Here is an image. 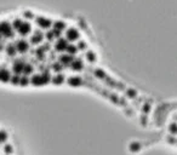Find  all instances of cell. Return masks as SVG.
Returning a JSON list of instances; mask_svg holds the SVG:
<instances>
[{"instance_id": "1", "label": "cell", "mask_w": 177, "mask_h": 155, "mask_svg": "<svg viewBox=\"0 0 177 155\" xmlns=\"http://www.w3.org/2000/svg\"><path fill=\"white\" fill-rule=\"evenodd\" d=\"M68 84L72 85V86H78V85L81 84V80H80V78H72V79L68 80Z\"/></svg>"}, {"instance_id": "3", "label": "cell", "mask_w": 177, "mask_h": 155, "mask_svg": "<svg viewBox=\"0 0 177 155\" xmlns=\"http://www.w3.org/2000/svg\"><path fill=\"white\" fill-rule=\"evenodd\" d=\"M5 138H6V134H5V132H1V139H3V141H5Z\"/></svg>"}, {"instance_id": "2", "label": "cell", "mask_w": 177, "mask_h": 155, "mask_svg": "<svg viewBox=\"0 0 177 155\" xmlns=\"http://www.w3.org/2000/svg\"><path fill=\"white\" fill-rule=\"evenodd\" d=\"M171 132H177V125H171Z\"/></svg>"}]
</instances>
